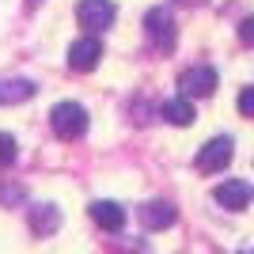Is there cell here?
<instances>
[{"instance_id":"cell-2","label":"cell","mask_w":254,"mask_h":254,"mask_svg":"<svg viewBox=\"0 0 254 254\" xmlns=\"http://www.w3.org/2000/svg\"><path fill=\"white\" fill-rule=\"evenodd\" d=\"M144 31H148L152 46H156L159 53H171L175 50V15H171V8H152L148 15H144Z\"/></svg>"},{"instance_id":"cell-17","label":"cell","mask_w":254,"mask_h":254,"mask_svg":"<svg viewBox=\"0 0 254 254\" xmlns=\"http://www.w3.org/2000/svg\"><path fill=\"white\" fill-rule=\"evenodd\" d=\"M239 254H254V247H247V251H239Z\"/></svg>"},{"instance_id":"cell-10","label":"cell","mask_w":254,"mask_h":254,"mask_svg":"<svg viewBox=\"0 0 254 254\" xmlns=\"http://www.w3.org/2000/svg\"><path fill=\"white\" fill-rule=\"evenodd\" d=\"M31 228H34V235H53L61 228V212L53 205H38V209H31Z\"/></svg>"},{"instance_id":"cell-16","label":"cell","mask_w":254,"mask_h":254,"mask_svg":"<svg viewBox=\"0 0 254 254\" xmlns=\"http://www.w3.org/2000/svg\"><path fill=\"white\" fill-rule=\"evenodd\" d=\"M179 4H205V0H179Z\"/></svg>"},{"instance_id":"cell-3","label":"cell","mask_w":254,"mask_h":254,"mask_svg":"<svg viewBox=\"0 0 254 254\" xmlns=\"http://www.w3.org/2000/svg\"><path fill=\"white\" fill-rule=\"evenodd\" d=\"M179 91L186 99H209L212 91H216V68H209V64L186 68V72L179 76Z\"/></svg>"},{"instance_id":"cell-5","label":"cell","mask_w":254,"mask_h":254,"mask_svg":"<svg viewBox=\"0 0 254 254\" xmlns=\"http://www.w3.org/2000/svg\"><path fill=\"white\" fill-rule=\"evenodd\" d=\"M232 156H235L232 137H212L209 144L197 152V171H205V175H216V171H224L228 163H232Z\"/></svg>"},{"instance_id":"cell-12","label":"cell","mask_w":254,"mask_h":254,"mask_svg":"<svg viewBox=\"0 0 254 254\" xmlns=\"http://www.w3.org/2000/svg\"><path fill=\"white\" fill-rule=\"evenodd\" d=\"M159 114L167 118L171 126H190L193 122V106H190V99L182 95V99H167V103L159 106Z\"/></svg>"},{"instance_id":"cell-13","label":"cell","mask_w":254,"mask_h":254,"mask_svg":"<svg viewBox=\"0 0 254 254\" xmlns=\"http://www.w3.org/2000/svg\"><path fill=\"white\" fill-rule=\"evenodd\" d=\"M15 159V137L11 133H0V167H8Z\"/></svg>"},{"instance_id":"cell-4","label":"cell","mask_w":254,"mask_h":254,"mask_svg":"<svg viewBox=\"0 0 254 254\" xmlns=\"http://www.w3.org/2000/svg\"><path fill=\"white\" fill-rule=\"evenodd\" d=\"M118 8L114 0H80L76 4V19H80V27H87V31H106L110 23H114Z\"/></svg>"},{"instance_id":"cell-9","label":"cell","mask_w":254,"mask_h":254,"mask_svg":"<svg viewBox=\"0 0 254 254\" xmlns=\"http://www.w3.org/2000/svg\"><path fill=\"white\" fill-rule=\"evenodd\" d=\"M175 216H179V212H175V205H171V201H148L144 209H140V224H144V228H152V232L171 228V224H175Z\"/></svg>"},{"instance_id":"cell-6","label":"cell","mask_w":254,"mask_h":254,"mask_svg":"<svg viewBox=\"0 0 254 254\" xmlns=\"http://www.w3.org/2000/svg\"><path fill=\"white\" fill-rule=\"evenodd\" d=\"M212 197H216V205L239 212V209H247V205L254 201V186H251V182H243V179H224L220 186L212 190Z\"/></svg>"},{"instance_id":"cell-15","label":"cell","mask_w":254,"mask_h":254,"mask_svg":"<svg viewBox=\"0 0 254 254\" xmlns=\"http://www.w3.org/2000/svg\"><path fill=\"white\" fill-rule=\"evenodd\" d=\"M239 42H243V46H254V15H247V19L239 23Z\"/></svg>"},{"instance_id":"cell-8","label":"cell","mask_w":254,"mask_h":254,"mask_svg":"<svg viewBox=\"0 0 254 254\" xmlns=\"http://www.w3.org/2000/svg\"><path fill=\"white\" fill-rule=\"evenodd\" d=\"M91 220H95L103 232H122V228H126V209L118 201H95L91 205Z\"/></svg>"},{"instance_id":"cell-14","label":"cell","mask_w":254,"mask_h":254,"mask_svg":"<svg viewBox=\"0 0 254 254\" xmlns=\"http://www.w3.org/2000/svg\"><path fill=\"white\" fill-rule=\"evenodd\" d=\"M239 114L254 118V87H243V91H239Z\"/></svg>"},{"instance_id":"cell-1","label":"cell","mask_w":254,"mask_h":254,"mask_svg":"<svg viewBox=\"0 0 254 254\" xmlns=\"http://www.w3.org/2000/svg\"><path fill=\"white\" fill-rule=\"evenodd\" d=\"M50 126L61 140H76L87 133V110L80 103H57L50 110Z\"/></svg>"},{"instance_id":"cell-7","label":"cell","mask_w":254,"mask_h":254,"mask_svg":"<svg viewBox=\"0 0 254 254\" xmlns=\"http://www.w3.org/2000/svg\"><path fill=\"white\" fill-rule=\"evenodd\" d=\"M99 57H103L99 38H80V42L68 46V68H72V72H91L99 64Z\"/></svg>"},{"instance_id":"cell-11","label":"cell","mask_w":254,"mask_h":254,"mask_svg":"<svg viewBox=\"0 0 254 254\" xmlns=\"http://www.w3.org/2000/svg\"><path fill=\"white\" fill-rule=\"evenodd\" d=\"M34 91H38V87H34L31 80H0V106H8V103H27Z\"/></svg>"}]
</instances>
